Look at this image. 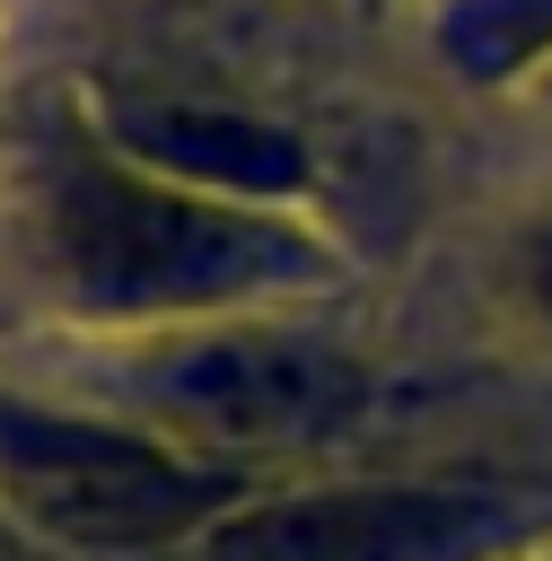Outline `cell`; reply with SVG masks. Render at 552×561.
<instances>
[{
	"label": "cell",
	"mask_w": 552,
	"mask_h": 561,
	"mask_svg": "<svg viewBox=\"0 0 552 561\" xmlns=\"http://www.w3.org/2000/svg\"><path fill=\"white\" fill-rule=\"evenodd\" d=\"M44 254L61 272V298L96 324H202V316H254L263 298L324 272V245L263 202L166 184L114 149L70 158L44 202Z\"/></svg>",
	"instance_id": "6da1fadb"
},
{
	"label": "cell",
	"mask_w": 552,
	"mask_h": 561,
	"mask_svg": "<svg viewBox=\"0 0 552 561\" xmlns=\"http://www.w3.org/2000/svg\"><path fill=\"white\" fill-rule=\"evenodd\" d=\"M114 421H140L193 456L263 465L280 447H324L368 412V368L298 324L254 316H202V324H158L123 351L105 377Z\"/></svg>",
	"instance_id": "7a4b0ae2"
},
{
	"label": "cell",
	"mask_w": 552,
	"mask_h": 561,
	"mask_svg": "<svg viewBox=\"0 0 552 561\" xmlns=\"http://www.w3.org/2000/svg\"><path fill=\"white\" fill-rule=\"evenodd\" d=\"M254 491L263 465L193 456L96 403H0V508L61 552L166 561Z\"/></svg>",
	"instance_id": "3957f363"
},
{
	"label": "cell",
	"mask_w": 552,
	"mask_h": 561,
	"mask_svg": "<svg viewBox=\"0 0 552 561\" xmlns=\"http://www.w3.org/2000/svg\"><path fill=\"white\" fill-rule=\"evenodd\" d=\"M552 491L447 473L263 482L166 561H543Z\"/></svg>",
	"instance_id": "277c9868"
},
{
	"label": "cell",
	"mask_w": 552,
	"mask_h": 561,
	"mask_svg": "<svg viewBox=\"0 0 552 561\" xmlns=\"http://www.w3.org/2000/svg\"><path fill=\"white\" fill-rule=\"evenodd\" d=\"M114 158H131L166 184H193V193H228V202H280L307 184V158L289 131L219 114V105H123Z\"/></svg>",
	"instance_id": "5b68a950"
},
{
	"label": "cell",
	"mask_w": 552,
	"mask_h": 561,
	"mask_svg": "<svg viewBox=\"0 0 552 561\" xmlns=\"http://www.w3.org/2000/svg\"><path fill=\"white\" fill-rule=\"evenodd\" d=\"M447 44L464 70H508L552 44V0H464L447 18Z\"/></svg>",
	"instance_id": "8992f818"
},
{
	"label": "cell",
	"mask_w": 552,
	"mask_h": 561,
	"mask_svg": "<svg viewBox=\"0 0 552 561\" xmlns=\"http://www.w3.org/2000/svg\"><path fill=\"white\" fill-rule=\"evenodd\" d=\"M526 280H534V307H543V316H552V237H543V245H534V272H526Z\"/></svg>",
	"instance_id": "52a82bcc"
},
{
	"label": "cell",
	"mask_w": 552,
	"mask_h": 561,
	"mask_svg": "<svg viewBox=\"0 0 552 561\" xmlns=\"http://www.w3.org/2000/svg\"><path fill=\"white\" fill-rule=\"evenodd\" d=\"M543 561H552V552H543Z\"/></svg>",
	"instance_id": "ba28073f"
}]
</instances>
